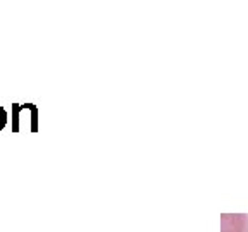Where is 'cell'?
<instances>
[{"label": "cell", "instance_id": "1", "mask_svg": "<svg viewBox=\"0 0 248 232\" xmlns=\"http://www.w3.org/2000/svg\"><path fill=\"white\" fill-rule=\"evenodd\" d=\"M23 122H26L31 132L38 131V108L33 103L12 105V131H23Z\"/></svg>", "mask_w": 248, "mask_h": 232}, {"label": "cell", "instance_id": "2", "mask_svg": "<svg viewBox=\"0 0 248 232\" xmlns=\"http://www.w3.org/2000/svg\"><path fill=\"white\" fill-rule=\"evenodd\" d=\"M5 124H7V112L4 107H0V131L5 128Z\"/></svg>", "mask_w": 248, "mask_h": 232}]
</instances>
